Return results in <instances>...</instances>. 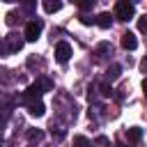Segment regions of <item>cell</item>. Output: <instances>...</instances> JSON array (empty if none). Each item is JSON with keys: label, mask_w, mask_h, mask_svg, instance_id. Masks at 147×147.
<instances>
[{"label": "cell", "mask_w": 147, "mask_h": 147, "mask_svg": "<svg viewBox=\"0 0 147 147\" xmlns=\"http://www.w3.org/2000/svg\"><path fill=\"white\" fill-rule=\"evenodd\" d=\"M94 2H96V0H76V5L80 7V11H90V9L94 7Z\"/></svg>", "instance_id": "9a60e30c"}, {"label": "cell", "mask_w": 147, "mask_h": 147, "mask_svg": "<svg viewBox=\"0 0 147 147\" xmlns=\"http://www.w3.org/2000/svg\"><path fill=\"white\" fill-rule=\"evenodd\" d=\"M74 147H92V142H90L85 136H76V138H74Z\"/></svg>", "instance_id": "2e32d148"}, {"label": "cell", "mask_w": 147, "mask_h": 147, "mask_svg": "<svg viewBox=\"0 0 147 147\" xmlns=\"http://www.w3.org/2000/svg\"><path fill=\"white\" fill-rule=\"evenodd\" d=\"M94 23H96L99 28H103V30H108V28L113 25V16H110L108 11H103V14H99V16L94 18Z\"/></svg>", "instance_id": "ba28073f"}, {"label": "cell", "mask_w": 147, "mask_h": 147, "mask_svg": "<svg viewBox=\"0 0 147 147\" xmlns=\"http://www.w3.org/2000/svg\"><path fill=\"white\" fill-rule=\"evenodd\" d=\"M80 23H83V25H92V23H94V18H90V16L83 11V14H80Z\"/></svg>", "instance_id": "7402d4cb"}, {"label": "cell", "mask_w": 147, "mask_h": 147, "mask_svg": "<svg viewBox=\"0 0 147 147\" xmlns=\"http://www.w3.org/2000/svg\"><path fill=\"white\" fill-rule=\"evenodd\" d=\"M37 83L41 85V90H44V92H51V90H53V83H51L48 78H44V76H41V78H37Z\"/></svg>", "instance_id": "e0dca14e"}, {"label": "cell", "mask_w": 147, "mask_h": 147, "mask_svg": "<svg viewBox=\"0 0 147 147\" xmlns=\"http://www.w3.org/2000/svg\"><path fill=\"white\" fill-rule=\"evenodd\" d=\"M64 133H67V131H64V129H60V126H57V129H55V126L51 129V136H53V138H57V140H62V138H64Z\"/></svg>", "instance_id": "d6986e66"}, {"label": "cell", "mask_w": 147, "mask_h": 147, "mask_svg": "<svg viewBox=\"0 0 147 147\" xmlns=\"http://www.w3.org/2000/svg\"><path fill=\"white\" fill-rule=\"evenodd\" d=\"M108 53H113V46H110L108 41H101V44L96 46V57H106Z\"/></svg>", "instance_id": "30bf717a"}, {"label": "cell", "mask_w": 147, "mask_h": 147, "mask_svg": "<svg viewBox=\"0 0 147 147\" xmlns=\"http://www.w3.org/2000/svg\"><path fill=\"white\" fill-rule=\"evenodd\" d=\"M41 30H44V23L37 18V21H30L28 25H25V41H37L39 39V34H41Z\"/></svg>", "instance_id": "3957f363"}, {"label": "cell", "mask_w": 147, "mask_h": 147, "mask_svg": "<svg viewBox=\"0 0 147 147\" xmlns=\"http://www.w3.org/2000/svg\"><path fill=\"white\" fill-rule=\"evenodd\" d=\"M41 5H44L46 14H55V11L62 9V0H41Z\"/></svg>", "instance_id": "52a82bcc"}, {"label": "cell", "mask_w": 147, "mask_h": 147, "mask_svg": "<svg viewBox=\"0 0 147 147\" xmlns=\"http://www.w3.org/2000/svg\"><path fill=\"white\" fill-rule=\"evenodd\" d=\"M5 21H7V25H16V23H18V14H14V11H9Z\"/></svg>", "instance_id": "44dd1931"}, {"label": "cell", "mask_w": 147, "mask_h": 147, "mask_svg": "<svg viewBox=\"0 0 147 147\" xmlns=\"http://www.w3.org/2000/svg\"><path fill=\"white\" fill-rule=\"evenodd\" d=\"M25 106H28V113L30 115H34V117H41L44 113H46V106L37 99V96H28V94H23V99H21Z\"/></svg>", "instance_id": "7a4b0ae2"}, {"label": "cell", "mask_w": 147, "mask_h": 147, "mask_svg": "<svg viewBox=\"0 0 147 147\" xmlns=\"http://www.w3.org/2000/svg\"><path fill=\"white\" fill-rule=\"evenodd\" d=\"M25 94H28V96H37V99H39V96L44 94V90H41V85H39V83H32V85L25 90Z\"/></svg>", "instance_id": "7c38bea8"}, {"label": "cell", "mask_w": 147, "mask_h": 147, "mask_svg": "<svg viewBox=\"0 0 147 147\" xmlns=\"http://www.w3.org/2000/svg\"><path fill=\"white\" fill-rule=\"evenodd\" d=\"M0 106H2V108H7V106H9V96H7V94H2V92H0Z\"/></svg>", "instance_id": "603a6c76"}, {"label": "cell", "mask_w": 147, "mask_h": 147, "mask_svg": "<svg viewBox=\"0 0 147 147\" xmlns=\"http://www.w3.org/2000/svg\"><path fill=\"white\" fill-rule=\"evenodd\" d=\"M119 74H122V67H119V64H110V67H108V71H106V80H108V83H113V80H117V78H119Z\"/></svg>", "instance_id": "9c48e42d"}, {"label": "cell", "mask_w": 147, "mask_h": 147, "mask_svg": "<svg viewBox=\"0 0 147 147\" xmlns=\"http://www.w3.org/2000/svg\"><path fill=\"white\" fill-rule=\"evenodd\" d=\"M28 138H30L32 142H39V140L44 138V131H41V129H30V131H28Z\"/></svg>", "instance_id": "4fadbf2b"}, {"label": "cell", "mask_w": 147, "mask_h": 147, "mask_svg": "<svg viewBox=\"0 0 147 147\" xmlns=\"http://www.w3.org/2000/svg\"><path fill=\"white\" fill-rule=\"evenodd\" d=\"M5 51H7V48H5V44H2V41H0V55H2V53H5Z\"/></svg>", "instance_id": "4316f807"}, {"label": "cell", "mask_w": 147, "mask_h": 147, "mask_svg": "<svg viewBox=\"0 0 147 147\" xmlns=\"http://www.w3.org/2000/svg\"><path fill=\"white\" fill-rule=\"evenodd\" d=\"M96 142H99V145H108V138H103V136H99V138H96Z\"/></svg>", "instance_id": "cb8c5ba5"}, {"label": "cell", "mask_w": 147, "mask_h": 147, "mask_svg": "<svg viewBox=\"0 0 147 147\" xmlns=\"http://www.w3.org/2000/svg\"><path fill=\"white\" fill-rule=\"evenodd\" d=\"M5 2H16V0H5Z\"/></svg>", "instance_id": "83f0119b"}, {"label": "cell", "mask_w": 147, "mask_h": 147, "mask_svg": "<svg viewBox=\"0 0 147 147\" xmlns=\"http://www.w3.org/2000/svg\"><path fill=\"white\" fill-rule=\"evenodd\" d=\"M101 96H113V87H110V83H101Z\"/></svg>", "instance_id": "ac0fdd59"}, {"label": "cell", "mask_w": 147, "mask_h": 147, "mask_svg": "<svg viewBox=\"0 0 147 147\" xmlns=\"http://www.w3.org/2000/svg\"><path fill=\"white\" fill-rule=\"evenodd\" d=\"M133 14H136V7L131 0H117V5H115V18L117 21H129V18H133Z\"/></svg>", "instance_id": "6da1fadb"}, {"label": "cell", "mask_w": 147, "mask_h": 147, "mask_svg": "<svg viewBox=\"0 0 147 147\" xmlns=\"http://www.w3.org/2000/svg\"><path fill=\"white\" fill-rule=\"evenodd\" d=\"M69 57H71V46L67 41H57L55 44V60L60 64H64V62H69Z\"/></svg>", "instance_id": "277c9868"}, {"label": "cell", "mask_w": 147, "mask_h": 147, "mask_svg": "<svg viewBox=\"0 0 147 147\" xmlns=\"http://www.w3.org/2000/svg\"><path fill=\"white\" fill-rule=\"evenodd\" d=\"M37 9V0H23V11L25 14H34Z\"/></svg>", "instance_id": "5bb4252c"}, {"label": "cell", "mask_w": 147, "mask_h": 147, "mask_svg": "<svg viewBox=\"0 0 147 147\" xmlns=\"http://www.w3.org/2000/svg\"><path fill=\"white\" fill-rule=\"evenodd\" d=\"M131 2H138V0H131Z\"/></svg>", "instance_id": "f1b7e54d"}, {"label": "cell", "mask_w": 147, "mask_h": 147, "mask_svg": "<svg viewBox=\"0 0 147 147\" xmlns=\"http://www.w3.org/2000/svg\"><path fill=\"white\" fill-rule=\"evenodd\" d=\"M126 138H129L131 142H138V140L142 138V129H138V126H131V129L126 131Z\"/></svg>", "instance_id": "8fae6325"}, {"label": "cell", "mask_w": 147, "mask_h": 147, "mask_svg": "<svg viewBox=\"0 0 147 147\" xmlns=\"http://www.w3.org/2000/svg\"><path fill=\"white\" fill-rule=\"evenodd\" d=\"M140 69H142V74H147V57L140 62Z\"/></svg>", "instance_id": "d4e9b609"}, {"label": "cell", "mask_w": 147, "mask_h": 147, "mask_svg": "<svg viewBox=\"0 0 147 147\" xmlns=\"http://www.w3.org/2000/svg\"><path fill=\"white\" fill-rule=\"evenodd\" d=\"M5 41H7V51H9V53L21 51V48H23V44H25V39H21V37H18V34H14V32H11V34H7V37H5Z\"/></svg>", "instance_id": "5b68a950"}, {"label": "cell", "mask_w": 147, "mask_h": 147, "mask_svg": "<svg viewBox=\"0 0 147 147\" xmlns=\"http://www.w3.org/2000/svg\"><path fill=\"white\" fill-rule=\"evenodd\" d=\"M122 46H124L126 51H133V48L138 46V39H136V34H133V32H124V34H122Z\"/></svg>", "instance_id": "8992f818"}, {"label": "cell", "mask_w": 147, "mask_h": 147, "mask_svg": "<svg viewBox=\"0 0 147 147\" xmlns=\"http://www.w3.org/2000/svg\"><path fill=\"white\" fill-rule=\"evenodd\" d=\"M138 30H140V32H145V34H147V14H145V16H140V18H138Z\"/></svg>", "instance_id": "ffe728a7"}, {"label": "cell", "mask_w": 147, "mask_h": 147, "mask_svg": "<svg viewBox=\"0 0 147 147\" xmlns=\"http://www.w3.org/2000/svg\"><path fill=\"white\" fill-rule=\"evenodd\" d=\"M142 92H145V94H147V78H145V80H142Z\"/></svg>", "instance_id": "484cf974"}]
</instances>
